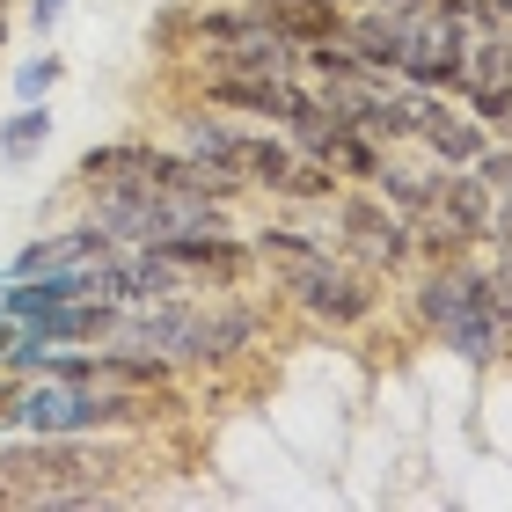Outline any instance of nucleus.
I'll use <instances>...</instances> for the list:
<instances>
[{"mask_svg": "<svg viewBox=\"0 0 512 512\" xmlns=\"http://www.w3.org/2000/svg\"><path fill=\"white\" fill-rule=\"evenodd\" d=\"M139 403H147V395L30 374L15 388V403H8V425L15 432H125V425H139Z\"/></svg>", "mask_w": 512, "mask_h": 512, "instance_id": "1", "label": "nucleus"}, {"mask_svg": "<svg viewBox=\"0 0 512 512\" xmlns=\"http://www.w3.org/2000/svg\"><path fill=\"white\" fill-rule=\"evenodd\" d=\"M337 227H344V249L352 256H366L374 271H395V264H410L417 256V220H403L395 205L374 191V198H344L337 205Z\"/></svg>", "mask_w": 512, "mask_h": 512, "instance_id": "2", "label": "nucleus"}, {"mask_svg": "<svg viewBox=\"0 0 512 512\" xmlns=\"http://www.w3.org/2000/svg\"><path fill=\"white\" fill-rule=\"evenodd\" d=\"M154 249L183 271V286H242L249 264H256V249L235 242L227 227H191V235H169V242H154Z\"/></svg>", "mask_w": 512, "mask_h": 512, "instance_id": "3", "label": "nucleus"}, {"mask_svg": "<svg viewBox=\"0 0 512 512\" xmlns=\"http://www.w3.org/2000/svg\"><path fill=\"white\" fill-rule=\"evenodd\" d=\"M286 286H293V300H300L315 322H337V330H344V322H366V315H374V286H366L359 271H337L330 249H322L315 264L286 271Z\"/></svg>", "mask_w": 512, "mask_h": 512, "instance_id": "4", "label": "nucleus"}, {"mask_svg": "<svg viewBox=\"0 0 512 512\" xmlns=\"http://www.w3.org/2000/svg\"><path fill=\"white\" fill-rule=\"evenodd\" d=\"M205 59H213V74H249V81H286L300 66V44L264 30V22H249V30H235L227 44H205Z\"/></svg>", "mask_w": 512, "mask_h": 512, "instance_id": "5", "label": "nucleus"}, {"mask_svg": "<svg viewBox=\"0 0 512 512\" xmlns=\"http://www.w3.org/2000/svg\"><path fill=\"white\" fill-rule=\"evenodd\" d=\"M491 213H498V198H491V183H483L476 169H439V176H432V213H425V220H439V227H454V235L483 242V235H491Z\"/></svg>", "mask_w": 512, "mask_h": 512, "instance_id": "6", "label": "nucleus"}, {"mask_svg": "<svg viewBox=\"0 0 512 512\" xmlns=\"http://www.w3.org/2000/svg\"><path fill=\"white\" fill-rule=\"evenodd\" d=\"M417 139H425V147L447 161V169H469V161L491 147V125H476L469 110H447V103H439L432 88H425V110H417Z\"/></svg>", "mask_w": 512, "mask_h": 512, "instance_id": "7", "label": "nucleus"}, {"mask_svg": "<svg viewBox=\"0 0 512 512\" xmlns=\"http://www.w3.org/2000/svg\"><path fill=\"white\" fill-rule=\"evenodd\" d=\"M337 37L352 44V52L374 66V74H395V66H403L410 15H403V8H359V15H344V22H337Z\"/></svg>", "mask_w": 512, "mask_h": 512, "instance_id": "8", "label": "nucleus"}, {"mask_svg": "<svg viewBox=\"0 0 512 512\" xmlns=\"http://www.w3.org/2000/svg\"><path fill=\"white\" fill-rule=\"evenodd\" d=\"M249 22H264V30L293 37V44H315V37H337L344 22V0H242Z\"/></svg>", "mask_w": 512, "mask_h": 512, "instance_id": "9", "label": "nucleus"}, {"mask_svg": "<svg viewBox=\"0 0 512 512\" xmlns=\"http://www.w3.org/2000/svg\"><path fill=\"white\" fill-rule=\"evenodd\" d=\"M256 337V308H242V300H220V308H205L198 315V344H191V359H235L242 344Z\"/></svg>", "mask_w": 512, "mask_h": 512, "instance_id": "10", "label": "nucleus"}, {"mask_svg": "<svg viewBox=\"0 0 512 512\" xmlns=\"http://www.w3.org/2000/svg\"><path fill=\"white\" fill-rule=\"evenodd\" d=\"M286 88H293V74L286 81H249V74H213V103L220 110H249V118H286Z\"/></svg>", "mask_w": 512, "mask_h": 512, "instance_id": "11", "label": "nucleus"}, {"mask_svg": "<svg viewBox=\"0 0 512 512\" xmlns=\"http://www.w3.org/2000/svg\"><path fill=\"white\" fill-rule=\"evenodd\" d=\"M44 139H52V110L44 103L8 110V125H0V169H30V161L44 154Z\"/></svg>", "mask_w": 512, "mask_h": 512, "instance_id": "12", "label": "nucleus"}, {"mask_svg": "<svg viewBox=\"0 0 512 512\" xmlns=\"http://www.w3.org/2000/svg\"><path fill=\"white\" fill-rule=\"evenodd\" d=\"M374 191H381L403 220H425V213H432V176H417V169H395V161H381Z\"/></svg>", "mask_w": 512, "mask_h": 512, "instance_id": "13", "label": "nucleus"}, {"mask_svg": "<svg viewBox=\"0 0 512 512\" xmlns=\"http://www.w3.org/2000/svg\"><path fill=\"white\" fill-rule=\"evenodd\" d=\"M256 256L278 264V271H300V264H315V256H322V242L315 235H293V227H264V235H256Z\"/></svg>", "mask_w": 512, "mask_h": 512, "instance_id": "14", "label": "nucleus"}, {"mask_svg": "<svg viewBox=\"0 0 512 512\" xmlns=\"http://www.w3.org/2000/svg\"><path fill=\"white\" fill-rule=\"evenodd\" d=\"M476 125H512V81H461Z\"/></svg>", "mask_w": 512, "mask_h": 512, "instance_id": "15", "label": "nucleus"}, {"mask_svg": "<svg viewBox=\"0 0 512 512\" xmlns=\"http://www.w3.org/2000/svg\"><path fill=\"white\" fill-rule=\"evenodd\" d=\"M52 88H59V59L52 52H37V59L15 66V103H44Z\"/></svg>", "mask_w": 512, "mask_h": 512, "instance_id": "16", "label": "nucleus"}, {"mask_svg": "<svg viewBox=\"0 0 512 512\" xmlns=\"http://www.w3.org/2000/svg\"><path fill=\"white\" fill-rule=\"evenodd\" d=\"M469 169H476L483 183H491V198H498L505 213H512V147H483V154L469 161Z\"/></svg>", "mask_w": 512, "mask_h": 512, "instance_id": "17", "label": "nucleus"}, {"mask_svg": "<svg viewBox=\"0 0 512 512\" xmlns=\"http://www.w3.org/2000/svg\"><path fill=\"white\" fill-rule=\"evenodd\" d=\"M59 15H66V0H30V30H37V37H52Z\"/></svg>", "mask_w": 512, "mask_h": 512, "instance_id": "18", "label": "nucleus"}, {"mask_svg": "<svg viewBox=\"0 0 512 512\" xmlns=\"http://www.w3.org/2000/svg\"><path fill=\"white\" fill-rule=\"evenodd\" d=\"M8 403H15V374H0V417H8Z\"/></svg>", "mask_w": 512, "mask_h": 512, "instance_id": "19", "label": "nucleus"}, {"mask_svg": "<svg viewBox=\"0 0 512 512\" xmlns=\"http://www.w3.org/2000/svg\"><path fill=\"white\" fill-rule=\"evenodd\" d=\"M0 505H15V491H8V483H0Z\"/></svg>", "mask_w": 512, "mask_h": 512, "instance_id": "20", "label": "nucleus"}, {"mask_svg": "<svg viewBox=\"0 0 512 512\" xmlns=\"http://www.w3.org/2000/svg\"><path fill=\"white\" fill-rule=\"evenodd\" d=\"M0 44H8V15H0Z\"/></svg>", "mask_w": 512, "mask_h": 512, "instance_id": "21", "label": "nucleus"}, {"mask_svg": "<svg viewBox=\"0 0 512 512\" xmlns=\"http://www.w3.org/2000/svg\"><path fill=\"white\" fill-rule=\"evenodd\" d=\"M0 15H8V0H0Z\"/></svg>", "mask_w": 512, "mask_h": 512, "instance_id": "22", "label": "nucleus"}]
</instances>
